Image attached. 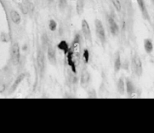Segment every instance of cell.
<instances>
[{
  "mask_svg": "<svg viewBox=\"0 0 154 133\" xmlns=\"http://www.w3.org/2000/svg\"><path fill=\"white\" fill-rule=\"evenodd\" d=\"M90 78V74L88 71L84 70L82 72L80 79V83L82 87L85 88L88 86Z\"/></svg>",
  "mask_w": 154,
  "mask_h": 133,
  "instance_id": "ba28073f",
  "label": "cell"
},
{
  "mask_svg": "<svg viewBox=\"0 0 154 133\" xmlns=\"http://www.w3.org/2000/svg\"><path fill=\"white\" fill-rule=\"evenodd\" d=\"M137 1L144 19L150 22V14L148 13V9L146 7L145 0H137Z\"/></svg>",
  "mask_w": 154,
  "mask_h": 133,
  "instance_id": "5b68a950",
  "label": "cell"
},
{
  "mask_svg": "<svg viewBox=\"0 0 154 133\" xmlns=\"http://www.w3.org/2000/svg\"><path fill=\"white\" fill-rule=\"evenodd\" d=\"M47 57L49 61L51 64L55 65L56 64V57L55 54V50L51 46H49L47 50Z\"/></svg>",
  "mask_w": 154,
  "mask_h": 133,
  "instance_id": "8fae6325",
  "label": "cell"
},
{
  "mask_svg": "<svg viewBox=\"0 0 154 133\" xmlns=\"http://www.w3.org/2000/svg\"><path fill=\"white\" fill-rule=\"evenodd\" d=\"M81 30L85 40L89 42H92V34L90 27L86 19H83L82 21Z\"/></svg>",
  "mask_w": 154,
  "mask_h": 133,
  "instance_id": "3957f363",
  "label": "cell"
},
{
  "mask_svg": "<svg viewBox=\"0 0 154 133\" xmlns=\"http://www.w3.org/2000/svg\"><path fill=\"white\" fill-rule=\"evenodd\" d=\"M117 89L118 92L120 95H123L126 91V84L122 77L119 78L117 83Z\"/></svg>",
  "mask_w": 154,
  "mask_h": 133,
  "instance_id": "7c38bea8",
  "label": "cell"
},
{
  "mask_svg": "<svg viewBox=\"0 0 154 133\" xmlns=\"http://www.w3.org/2000/svg\"><path fill=\"white\" fill-rule=\"evenodd\" d=\"M5 89V86L3 83H0V93H2Z\"/></svg>",
  "mask_w": 154,
  "mask_h": 133,
  "instance_id": "484cf974",
  "label": "cell"
},
{
  "mask_svg": "<svg viewBox=\"0 0 154 133\" xmlns=\"http://www.w3.org/2000/svg\"><path fill=\"white\" fill-rule=\"evenodd\" d=\"M112 3L114 6L115 9L118 11H121L122 5L120 1L119 0H112Z\"/></svg>",
  "mask_w": 154,
  "mask_h": 133,
  "instance_id": "d6986e66",
  "label": "cell"
},
{
  "mask_svg": "<svg viewBox=\"0 0 154 133\" xmlns=\"http://www.w3.org/2000/svg\"><path fill=\"white\" fill-rule=\"evenodd\" d=\"M24 77H25V74H24V73L21 74H20L19 76L16 79V80H15V81L14 82L13 84L12 87L11 89V92H13V91L15 90L16 88L20 84V83L24 80Z\"/></svg>",
  "mask_w": 154,
  "mask_h": 133,
  "instance_id": "e0dca14e",
  "label": "cell"
},
{
  "mask_svg": "<svg viewBox=\"0 0 154 133\" xmlns=\"http://www.w3.org/2000/svg\"><path fill=\"white\" fill-rule=\"evenodd\" d=\"M57 47L61 51H63L65 55H67V54L68 53L69 51H70L68 43L64 40L60 41L58 43V44L57 45Z\"/></svg>",
  "mask_w": 154,
  "mask_h": 133,
  "instance_id": "2e32d148",
  "label": "cell"
},
{
  "mask_svg": "<svg viewBox=\"0 0 154 133\" xmlns=\"http://www.w3.org/2000/svg\"><path fill=\"white\" fill-rule=\"evenodd\" d=\"M126 84V90L129 97L132 98L134 97L136 93V87L134 83L129 79H126L125 81Z\"/></svg>",
  "mask_w": 154,
  "mask_h": 133,
  "instance_id": "8992f818",
  "label": "cell"
},
{
  "mask_svg": "<svg viewBox=\"0 0 154 133\" xmlns=\"http://www.w3.org/2000/svg\"><path fill=\"white\" fill-rule=\"evenodd\" d=\"M151 1H152V3H153L154 5V0H151Z\"/></svg>",
  "mask_w": 154,
  "mask_h": 133,
  "instance_id": "4316f807",
  "label": "cell"
},
{
  "mask_svg": "<svg viewBox=\"0 0 154 133\" xmlns=\"http://www.w3.org/2000/svg\"><path fill=\"white\" fill-rule=\"evenodd\" d=\"M10 17L12 21L15 24H19L21 22V17L20 14L15 10H12L10 13Z\"/></svg>",
  "mask_w": 154,
  "mask_h": 133,
  "instance_id": "5bb4252c",
  "label": "cell"
},
{
  "mask_svg": "<svg viewBox=\"0 0 154 133\" xmlns=\"http://www.w3.org/2000/svg\"><path fill=\"white\" fill-rule=\"evenodd\" d=\"M37 61L38 66H39L41 70H43L44 67V59L43 54L42 51H39L37 54Z\"/></svg>",
  "mask_w": 154,
  "mask_h": 133,
  "instance_id": "ac0fdd59",
  "label": "cell"
},
{
  "mask_svg": "<svg viewBox=\"0 0 154 133\" xmlns=\"http://www.w3.org/2000/svg\"><path fill=\"white\" fill-rule=\"evenodd\" d=\"M83 59L85 62L88 63L89 59H90V54L87 49H84L83 52Z\"/></svg>",
  "mask_w": 154,
  "mask_h": 133,
  "instance_id": "7402d4cb",
  "label": "cell"
},
{
  "mask_svg": "<svg viewBox=\"0 0 154 133\" xmlns=\"http://www.w3.org/2000/svg\"><path fill=\"white\" fill-rule=\"evenodd\" d=\"M108 22L109 30L112 34L114 36H117L119 33V28L117 22L112 17H109L108 18Z\"/></svg>",
  "mask_w": 154,
  "mask_h": 133,
  "instance_id": "52a82bcc",
  "label": "cell"
},
{
  "mask_svg": "<svg viewBox=\"0 0 154 133\" xmlns=\"http://www.w3.org/2000/svg\"><path fill=\"white\" fill-rule=\"evenodd\" d=\"M131 68L134 74L137 77H141L143 74V68L142 62L139 55L135 54L132 58Z\"/></svg>",
  "mask_w": 154,
  "mask_h": 133,
  "instance_id": "6da1fadb",
  "label": "cell"
},
{
  "mask_svg": "<svg viewBox=\"0 0 154 133\" xmlns=\"http://www.w3.org/2000/svg\"><path fill=\"white\" fill-rule=\"evenodd\" d=\"M121 68V56L119 52L117 53L114 60V69L115 73H118Z\"/></svg>",
  "mask_w": 154,
  "mask_h": 133,
  "instance_id": "4fadbf2b",
  "label": "cell"
},
{
  "mask_svg": "<svg viewBox=\"0 0 154 133\" xmlns=\"http://www.w3.org/2000/svg\"><path fill=\"white\" fill-rule=\"evenodd\" d=\"M49 1H52L53 0H49Z\"/></svg>",
  "mask_w": 154,
  "mask_h": 133,
  "instance_id": "83f0119b",
  "label": "cell"
},
{
  "mask_svg": "<svg viewBox=\"0 0 154 133\" xmlns=\"http://www.w3.org/2000/svg\"><path fill=\"white\" fill-rule=\"evenodd\" d=\"M73 51H69L68 53L67 54V62L69 66H70L71 69L74 73H77V69H76V63L73 59Z\"/></svg>",
  "mask_w": 154,
  "mask_h": 133,
  "instance_id": "30bf717a",
  "label": "cell"
},
{
  "mask_svg": "<svg viewBox=\"0 0 154 133\" xmlns=\"http://www.w3.org/2000/svg\"><path fill=\"white\" fill-rule=\"evenodd\" d=\"M144 49L148 54H150L154 51L153 41L150 38H146L144 40Z\"/></svg>",
  "mask_w": 154,
  "mask_h": 133,
  "instance_id": "9c48e42d",
  "label": "cell"
},
{
  "mask_svg": "<svg viewBox=\"0 0 154 133\" xmlns=\"http://www.w3.org/2000/svg\"><path fill=\"white\" fill-rule=\"evenodd\" d=\"M88 94L89 98H96L97 97L96 93L93 89H90L88 92Z\"/></svg>",
  "mask_w": 154,
  "mask_h": 133,
  "instance_id": "603a6c76",
  "label": "cell"
},
{
  "mask_svg": "<svg viewBox=\"0 0 154 133\" xmlns=\"http://www.w3.org/2000/svg\"><path fill=\"white\" fill-rule=\"evenodd\" d=\"M49 27L51 31H55L57 28V23L54 19H51L49 21Z\"/></svg>",
  "mask_w": 154,
  "mask_h": 133,
  "instance_id": "44dd1931",
  "label": "cell"
},
{
  "mask_svg": "<svg viewBox=\"0 0 154 133\" xmlns=\"http://www.w3.org/2000/svg\"><path fill=\"white\" fill-rule=\"evenodd\" d=\"M20 9L24 14H27L29 12V7L26 4H22L20 5Z\"/></svg>",
  "mask_w": 154,
  "mask_h": 133,
  "instance_id": "cb8c5ba5",
  "label": "cell"
},
{
  "mask_svg": "<svg viewBox=\"0 0 154 133\" xmlns=\"http://www.w3.org/2000/svg\"><path fill=\"white\" fill-rule=\"evenodd\" d=\"M95 28L97 38L99 39L102 46H104L106 43L105 30L102 22L99 19H96L95 20Z\"/></svg>",
  "mask_w": 154,
  "mask_h": 133,
  "instance_id": "7a4b0ae2",
  "label": "cell"
},
{
  "mask_svg": "<svg viewBox=\"0 0 154 133\" xmlns=\"http://www.w3.org/2000/svg\"><path fill=\"white\" fill-rule=\"evenodd\" d=\"M84 6L85 0H76V9L77 14L79 15H81L83 13Z\"/></svg>",
  "mask_w": 154,
  "mask_h": 133,
  "instance_id": "9a60e30c",
  "label": "cell"
},
{
  "mask_svg": "<svg viewBox=\"0 0 154 133\" xmlns=\"http://www.w3.org/2000/svg\"><path fill=\"white\" fill-rule=\"evenodd\" d=\"M11 57L14 65H17L20 61V48L17 43H15L12 46Z\"/></svg>",
  "mask_w": 154,
  "mask_h": 133,
  "instance_id": "277c9868",
  "label": "cell"
},
{
  "mask_svg": "<svg viewBox=\"0 0 154 133\" xmlns=\"http://www.w3.org/2000/svg\"><path fill=\"white\" fill-rule=\"evenodd\" d=\"M58 1L60 9L62 11L65 9L67 6V0H58Z\"/></svg>",
  "mask_w": 154,
  "mask_h": 133,
  "instance_id": "ffe728a7",
  "label": "cell"
},
{
  "mask_svg": "<svg viewBox=\"0 0 154 133\" xmlns=\"http://www.w3.org/2000/svg\"><path fill=\"white\" fill-rule=\"evenodd\" d=\"M1 40L4 42H7L9 40V36L5 33H2L1 36Z\"/></svg>",
  "mask_w": 154,
  "mask_h": 133,
  "instance_id": "d4e9b609",
  "label": "cell"
}]
</instances>
